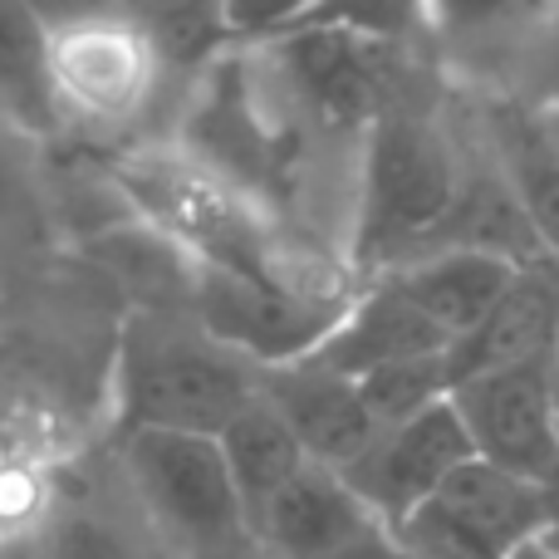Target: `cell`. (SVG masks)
Segmentation results:
<instances>
[{"mask_svg": "<svg viewBox=\"0 0 559 559\" xmlns=\"http://www.w3.org/2000/svg\"><path fill=\"white\" fill-rule=\"evenodd\" d=\"M373 525L383 521L368 511V501L344 481L338 466L305 462L295 481L271 501L255 535H261V550L275 559H329Z\"/></svg>", "mask_w": 559, "mask_h": 559, "instance_id": "obj_14", "label": "cell"}, {"mask_svg": "<svg viewBox=\"0 0 559 559\" xmlns=\"http://www.w3.org/2000/svg\"><path fill=\"white\" fill-rule=\"evenodd\" d=\"M466 182V157L437 118L388 108L364 138L354 182V231L348 261L364 275L432 251Z\"/></svg>", "mask_w": 559, "mask_h": 559, "instance_id": "obj_1", "label": "cell"}, {"mask_svg": "<svg viewBox=\"0 0 559 559\" xmlns=\"http://www.w3.org/2000/svg\"><path fill=\"white\" fill-rule=\"evenodd\" d=\"M49 29L79 25V20H104V15H128L133 0H25Z\"/></svg>", "mask_w": 559, "mask_h": 559, "instance_id": "obj_24", "label": "cell"}, {"mask_svg": "<svg viewBox=\"0 0 559 559\" xmlns=\"http://www.w3.org/2000/svg\"><path fill=\"white\" fill-rule=\"evenodd\" d=\"M531 84H535L531 104L559 108V10H555L550 29H545V39H540V55H535V64H531Z\"/></svg>", "mask_w": 559, "mask_h": 559, "instance_id": "obj_25", "label": "cell"}, {"mask_svg": "<svg viewBox=\"0 0 559 559\" xmlns=\"http://www.w3.org/2000/svg\"><path fill=\"white\" fill-rule=\"evenodd\" d=\"M545 114H550V118H555V128H559V108H545Z\"/></svg>", "mask_w": 559, "mask_h": 559, "instance_id": "obj_33", "label": "cell"}, {"mask_svg": "<svg viewBox=\"0 0 559 559\" xmlns=\"http://www.w3.org/2000/svg\"><path fill=\"white\" fill-rule=\"evenodd\" d=\"M545 531V491L496 462H472L397 525L417 559H515Z\"/></svg>", "mask_w": 559, "mask_h": 559, "instance_id": "obj_6", "label": "cell"}, {"mask_svg": "<svg viewBox=\"0 0 559 559\" xmlns=\"http://www.w3.org/2000/svg\"><path fill=\"white\" fill-rule=\"evenodd\" d=\"M118 472L138 511L173 559H251L265 555L231 481V466L206 432H123Z\"/></svg>", "mask_w": 559, "mask_h": 559, "instance_id": "obj_3", "label": "cell"}, {"mask_svg": "<svg viewBox=\"0 0 559 559\" xmlns=\"http://www.w3.org/2000/svg\"><path fill=\"white\" fill-rule=\"evenodd\" d=\"M348 295H324V289L285 285V280L226 271V265H197V289H192V314L222 338L226 348H236L241 358H251L255 368L295 364L309 358L329 338V329L344 319Z\"/></svg>", "mask_w": 559, "mask_h": 559, "instance_id": "obj_5", "label": "cell"}, {"mask_svg": "<svg viewBox=\"0 0 559 559\" xmlns=\"http://www.w3.org/2000/svg\"><path fill=\"white\" fill-rule=\"evenodd\" d=\"M128 15L143 25V35L157 45L167 74L206 69L222 49H231V25H226V0H133Z\"/></svg>", "mask_w": 559, "mask_h": 559, "instance_id": "obj_20", "label": "cell"}, {"mask_svg": "<svg viewBox=\"0 0 559 559\" xmlns=\"http://www.w3.org/2000/svg\"><path fill=\"white\" fill-rule=\"evenodd\" d=\"M452 403L481 462H496L531 481H545L559 466L555 354L462 378L452 388Z\"/></svg>", "mask_w": 559, "mask_h": 559, "instance_id": "obj_8", "label": "cell"}, {"mask_svg": "<svg viewBox=\"0 0 559 559\" xmlns=\"http://www.w3.org/2000/svg\"><path fill=\"white\" fill-rule=\"evenodd\" d=\"M329 559H417L413 550L403 545V535L393 531V525H373L368 535H358L354 545H344V550H334Z\"/></svg>", "mask_w": 559, "mask_h": 559, "instance_id": "obj_26", "label": "cell"}, {"mask_svg": "<svg viewBox=\"0 0 559 559\" xmlns=\"http://www.w3.org/2000/svg\"><path fill=\"white\" fill-rule=\"evenodd\" d=\"M216 442H222V452H226V466H231V481H236V491H241L246 515H251V525L261 531L271 501L295 481L299 466L309 462L305 442H299L295 427L285 423V413L265 397V388L255 403H246L241 413L216 432ZM255 540H261V535H255Z\"/></svg>", "mask_w": 559, "mask_h": 559, "instance_id": "obj_17", "label": "cell"}, {"mask_svg": "<svg viewBox=\"0 0 559 559\" xmlns=\"http://www.w3.org/2000/svg\"><path fill=\"white\" fill-rule=\"evenodd\" d=\"M285 108L329 143L364 147L368 128L397 108V49L358 29L305 25L251 45Z\"/></svg>", "mask_w": 559, "mask_h": 559, "instance_id": "obj_4", "label": "cell"}, {"mask_svg": "<svg viewBox=\"0 0 559 559\" xmlns=\"http://www.w3.org/2000/svg\"><path fill=\"white\" fill-rule=\"evenodd\" d=\"M84 251L133 295V309L192 314L197 265L202 261L157 222H147V216H123V222H114V226H98L94 236H84Z\"/></svg>", "mask_w": 559, "mask_h": 559, "instance_id": "obj_16", "label": "cell"}, {"mask_svg": "<svg viewBox=\"0 0 559 559\" xmlns=\"http://www.w3.org/2000/svg\"><path fill=\"white\" fill-rule=\"evenodd\" d=\"M540 491H545V531H540V545L559 559V466L540 481Z\"/></svg>", "mask_w": 559, "mask_h": 559, "instance_id": "obj_28", "label": "cell"}, {"mask_svg": "<svg viewBox=\"0 0 559 559\" xmlns=\"http://www.w3.org/2000/svg\"><path fill=\"white\" fill-rule=\"evenodd\" d=\"M305 25H338L358 29L368 39L407 45L413 35H427V0H324L314 10V20H305Z\"/></svg>", "mask_w": 559, "mask_h": 559, "instance_id": "obj_22", "label": "cell"}, {"mask_svg": "<svg viewBox=\"0 0 559 559\" xmlns=\"http://www.w3.org/2000/svg\"><path fill=\"white\" fill-rule=\"evenodd\" d=\"M49 74L64 123H138L153 108L167 64L133 15L49 29Z\"/></svg>", "mask_w": 559, "mask_h": 559, "instance_id": "obj_7", "label": "cell"}, {"mask_svg": "<svg viewBox=\"0 0 559 559\" xmlns=\"http://www.w3.org/2000/svg\"><path fill=\"white\" fill-rule=\"evenodd\" d=\"M515 559H555V555H550V550H545V545H540V540H535V545H525V550H521V555H515Z\"/></svg>", "mask_w": 559, "mask_h": 559, "instance_id": "obj_31", "label": "cell"}, {"mask_svg": "<svg viewBox=\"0 0 559 559\" xmlns=\"http://www.w3.org/2000/svg\"><path fill=\"white\" fill-rule=\"evenodd\" d=\"M10 501H15V476H10V462H5V452H0V535L15 531V525L5 521V515H10Z\"/></svg>", "mask_w": 559, "mask_h": 559, "instance_id": "obj_30", "label": "cell"}, {"mask_svg": "<svg viewBox=\"0 0 559 559\" xmlns=\"http://www.w3.org/2000/svg\"><path fill=\"white\" fill-rule=\"evenodd\" d=\"M261 388L280 413H285V423L295 427L309 462H324V466L344 472V466L383 432L364 397V388H358V378L334 373V368L314 364V358L261 368Z\"/></svg>", "mask_w": 559, "mask_h": 559, "instance_id": "obj_11", "label": "cell"}, {"mask_svg": "<svg viewBox=\"0 0 559 559\" xmlns=\"http://www.w3.org/2000/svg\"><path fill=\"white\" fill-rule=\"evenodd\" d=\"M476 456L472 432L452 397L432 403L427 413L393 423L344 466V481L368 501V511L383 525H403L417 515L466 462Z\"/></svg>", "mask_w": 559, "mask_h": 559, "instance_id": "obj_9", "label": "cell"}, {"mask_svg": "<svg viewBox=\"0 0 559 559\" xmlns=\"http://www.w3.org/2000/svg\"><path fill=\"white\" fill-rule=\"evenodd\" d=\"M555 10L559 0H427V39L486 94H515L511 79H531Z\"/></svg>", "mask_w": 559, "mask_h": 559, "instance_id": "obj_10", "label": "cell"}, {"mask_svg": "<svg viewBox=\"0 0 559 559\" xmlns=\"http://www.w3.org/2000/svg\"><path fill=\"white\" fill-rule=\"evenodd\" d=\"M319 5L324 0H226V25H231L236 45H261V39H275L314 20Z\"/></svg>", "mask_w": 559, "mask_h": 559, "instance_id": "obj_23", "label": "cell"}, {"mask_svg": "<svg viewBox=\"0 0 559 559\" xmlns=\"http://www.w3.org/2000/svg\"><path fill=\"white\" fill-rule=\"evenodd\" d=\"M358 388H364L378 427H393V423H407V417L427 413V407L442 403V397H452V364H447V354L403 358V364L364 373Z\"/></svg>", "mask_w": 559, "mask_h": 559, "instance_id": "obj_21", "label": "cell"}, {"mask_svg": "<svg viewBox=\"0 0 559 559\" xmlns=\"http://www.w3.org/2000/svg\"><path fill=\"white\" fill-rule=\"evenodd\" d=\"M0 559H39V545L29 531H5L0 535Z\"/></svg>", "mask_w": 559, "mask_h": 559, "instance_id": "obj_29", "label": "cell"}, {"mask_svg": "<svg viewBox=\"0 0 559 559\" xmlns=\"http://www.w3.org/2000/svg\"><path fill=\"white\" fill-rule=\"evenodd\" d=\"M555 403H559V348H555Z\"/></svg>", "mask_w": 559, "mask_h": 559, "instance_id": "obj_32", "label": "cell"}, {"mask_svg": "<svg viewBox=\"0 0 559 559\" xmlns=\"http://www.w3.org/2000/svg\"><path fill=\"white\" fill-rule=\"evenodd\" d=\"M261 397V368L226 348L197 314L133 309L118 344L114 407L118 432H206L216 437Z\"/></svg>", "mask_w": 559, "mask_h": 559, "instance_id": "obj_2", "label": "cell"}, {"mask_svg": "<svg viewBox=\"0 0 559 559\" xmlns=\"http://www.w3.org/2000/svg\"><path fill=\"white\" fill-rule=\"evenodd\" d=\"M447 348H452V334L427 309H417L388 275H373L358 285L344 319L329 329V338L309 358L334 368V373L364 378L373 368L403 364V358L447 354Z\"/></svg>", "mask_w": 559, "mask_h": 559, "instance_id": "obj_12", "label": "cell"}, {"mask_svg": "<svg viewBox=\"0 0 559 559\" xmlns=\"http://www.w3.org/2000/svg\"><path fill=\"white\" fill-rule=\"evenodd\" d=\"M39 545V559H163V540L153 535L147 515H123L118 506H104V496L74 491L49 496L45 511L29 525Z\"/></svg>", "mask_w": 559, "mask_h": 559, "instance_id": "obj_18", "label": "cell"}, {"mask_svg": "<svg viewBox=\"0 0 559 559\" xmlns=\"http://www.w3.org/2000/svg\"><path fill=\"white\" fill-rule=\"evenodd\" d=\"M0 123L35 133L64 123L49 74V25L25 0H0Z\"/></svg>", "mask_w": 559, "mask_h": 559, "instance_id": "obj_19", "label": "cell"}, {"mask_svg": "<svg viewBox=\"0 0 559 559\" xmlns=\"http://www.w3.org/2000/svg\"><path fill=\"white\" fill-rule=\"evenodd\" d=\"M521 271L525 265L506 261V255L442 246V251H423L417 261L393 265V271H383V275L393 280L417 309H427L456 344V338L472 334V329L501 305L506 289L515 285Z\"/></svg>", "mask_w": 559, "mask_h": 559, "instance_id": "obj_15", "label": "cell"}, {"mask_svg": "<svg viewBox=\"0 0 559 559\" xmlns=\"http://www.w3.org/2000/svg\"><path fill=\"white\" fill-rule=\"evenodd\" d=\"M20 206V157L10 147L5 128H0V222H10Z\"/></svg>", "mask_w": 559, "mask_h": 559, "instance_id": "obj_27", "label": "cell"}, {"mask_svg": "<svg viewBox=\"0 0 559 559\" xmlns=\"http://www.w3.org/2000/svg\"><path fill=\"white\" fill-rule=\"evenodd\" d=\"M481 147L511 182L521 212L531 216L545 255L559 261V128L540 104L521 94L481 98Z\"/></svg>", "mask_w": 559, "mask_h": 559, "instance_id": "obj_13", "label": "cell"}]
</instances>
